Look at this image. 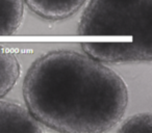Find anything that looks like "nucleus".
Segmentation results:
<instances>
[{"label": "nucleus", "mask_w": 152, "mask_h": 133, "mask_svg": "<svg viewBox=\"0 0 152 133\" xmlns=\"http://www.w3.org/2000/svg\"><path fill=\"white\" fill-rule=\"evenodd\" d=\"M23 97L32 116L49 129L103 133L125 114L128 89L105 63L71 50H54L28 69Z\"/></svg>", "instance_id": "f257e3e1"}, {"label": "nucleus", "mask_w": 152, "mask_h": 133, "mask_svg": "<svg viewBox=\"0 0 152 133\" xmlns=\"http://www.w3.org/2000/svg\"><path fill=\"white\" fill-rule=\"evenodd\" d=\"M77 33L102 38L81 44L83 52L103 63L152 60V0H89Z\"/></svg>", "instance_id": "f03ea898"}, {"label": "nucleus", "mask_w": 152, "mask_h": 133, "mask_svg": "<svg viewBox=\"0 0 152 133\" xmlns=\"http://www.w3.org/2000/svg\"><path fill=\"white\" fill-rule=\"evenodd\" d=\"M46 131L26 106L0 99V132H31Z\"/></svg>", "instance_id": "7ed1b4c3"}, {"label": "nucleus", "mask_w": 152, "mask_h": 133, "mask_svg": "<svg viewBox=\"0 0 152 133\" xmlns=\"http://www.w3.org/2000/svg\"><path fill=\"white\" fill-rule=\"evenodd\" d=\"M39 17L51 21L67 19L78 11L86 0H23Z\"/></svg>", "instance_id": "20e7f679"}, {"label": "nucleus", "mask_w": 152, "mask_h": 133, "mask_svg": "<svg viewBox=\"0 0 152 133\" xmlns=\"http://www.w3.org/2000/svg\"><path fill=\"white\" fill-rule=\"evenodd\" d=\"M21 74V65L16 54L0 45V99L13 89Z\"/></svg>", "instance_id": "39448f33"}, {"label": "nucleus", "mask_w": 152, "mask_h": 133, "mask_svg": "<svg viewBox=\"0 0 152 133\" xmlns=\"http://www.w3.org/2000/svg\"><path fill=\"white\" fill-rule=\"evenodd\" d=\"M23 15V0H0V36L15 33L21 25Z\"/></svg>", "instance_id": "423d86ee"}, {"label": "nucleus", "mask_w": 152, "mask_h": 133, "mask_svg": "<svg viewBox=\"0 0 152 133\" xmlns=\"http://www.w3.org/2000/svg\"><path fill=\"white\" fill-rule=\"evenodd\" d=\"M120 133H152V114L150 112L131 116L118 129Z\"/></svg>", "instance_id": "0eeeda50"}]
</instances>
